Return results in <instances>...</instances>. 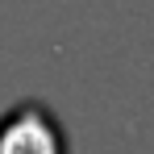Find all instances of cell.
Listing matches in <instances>:
<instances>
[{
    "label": "cell",
    "instance_id": "cell-1",
    "mask_svg": "<svg viewBox=\"0 0 154 154\" xmlns=\"http://www.w3.org/2000/svg\"><path fill=\"white\" fill-rule=\"evenodd\" d=\"M0 154H67V129L42 100H21L0 117Z\"/></svg>",
    "mask_w": 154,
    "mask_h": 154
}]
</instances>
